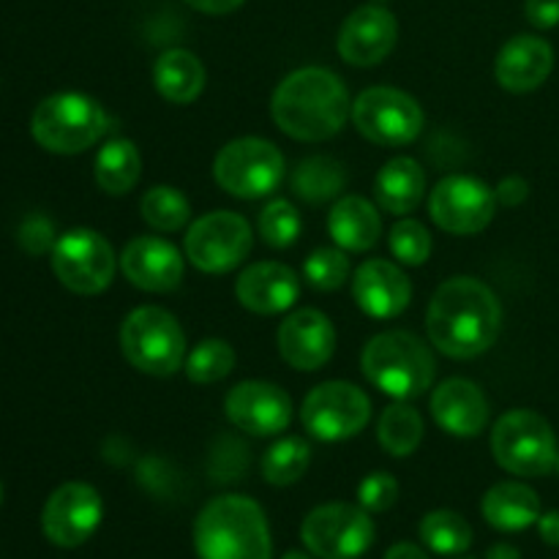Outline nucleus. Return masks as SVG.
Instances as JSON below:
<instances>
[{
  "label": "nucleus",
  "instance_id": "obj_25",
  "mask_svg": "<svg viewBox=\"0 0 559 559\" xmlns=\"http://www.w3.org/2000/svg\"><path fill=\"white\" fill-rule=\"evenodd\" d=\"M426 169L415 158L396 156L377 173L374 200L393 216H407L424 202Z\"/></svg>",
  "mask_w": 559,
  "mask_h": 559
},
{
  "label": "nucleus",
  "instance_id": "obj_24",
  "mask_svg": "<svg viewBox=\"0 0 559 559\" xmlns=\"http://www.w3.org/2000/svg\"><path fill=\"white\" fill-rule=\"evenodd\" d=\"M328 233L344 251H369L382 235V216L366 197H338L328 213Z\"/></svg>",
  "mask_w": 559,
  "mask_h": 559
},
{
  "label": "nucleus",
  "instance_id": "obj_23",
  "mask_svg": "<svg viewBox=\"0 0 559 559\" xmlns=\"http://www.w3.org/2000/svg\"><path fill=\"white\" fill-rule=\"evenodd\" d=\"M489 399L473 380L453 377L431 396V415L437 426L453 437H478L489 424Z\"/></svg>",
  "mask_w": 559,
  "mask_h": 559
},
{
  "label": "nucleus",
  "instance_id": "obj_29",
  "mask_svg": "<svg viewBox=\"0 0 559 559\" xmlns=\"http://www.w3.org/2000/svg\"><path fill=\"white\" fill-rule=\"evenodd\" d=\"M98 189L112 197H123L140 183L142 156L131 140H112L98 151L93 164Z\"/></svg>",
  "mask_w": 559,
  "mask_h": 559
},
{
  "label": "nucleus",
  "instance_id": "obj_32",
  "mask_svg": "<svg viewBox=\"0 0 559 559\" xmlns=\"http://www.w3.org/2000/svg\"><path fill=\"white\" fill-rule=\"evenodd\" d=\"M311 462V445L300 437H284L273 442L262 456V478L271 486H293L306 475Z\"/></svg>",
  "mask_w": 559,
  "mask_h": 559
},
{
  "label": "nucleus",
  "instance_id": "obj_7",
  "mask_svg": "<svg viewBox=\"0 0 559 559\" xmlns=\"http://www.w3.org/2000/svg\"><path fill=\"white\" fill-rule=\"evenodd\" d=\"M491 453L506 473L544 478L557 467V437L549 420L533 409H511L491 429Z\"/></svg>",
  "mask_w": 559,
  "mask_h": 559
},
{
  "label": "nucleus",
  "instance_id": "obj_44",
  "mask_svg": "<svg viewBox=\"0 0 559 559\" xmlns=\"http://www.w3.org/2000/svg\"><path fill=\"white\" fill-rule=\"evenodd\" d=\"M385 559H429V555L415 544H396L385 551Z\"/></svg>",
  "mask_w": 559,
  "mask_h": 559
},
{
  "label": "nucleus",
  "instance_id": "obj_22",
  "mask_svg": "<svg viewBox=\"0 0 559 559\" xmlns=\"http://www.w3.org/2000/svg\"><path fill=\"white\" fill-rule=\"evenodd\" d=\"M240 306L254 314H282L295 306L300 295L298 273L282 262H254L235 282Z\"/></svg>",
  "mask_w": 559,
  "mask_h": 559
},
{
  "label": "nucleus",
  "instance_id": "obj_11",
  "mask_svg": "<svg viewBox=\"0 0 559 559\" xmlns=\"http://www.w3.org/2000/svg\"><path fill=\"white\" fill-rule=\"evenodd\" d=\"M118 265L109 240L96 229H69L52 249L55 276L76 295L104 293L112 284Z\"/></svg>",
  "mask_w": 559,
  "mask_h": 559
},
{
  "label": "nucleus",
  "instance_id": "obj_39",
  "mask_svg": "<svg viewBox=\"0 0 559 559\" xmlns=\"http://www.w3.org/2000/svg\"><path fill=\"white\" fill-rule=\"evenodd\" d=\"M58 238H55V227L47 216L36 213V216H27L20 227V246L27 254L38 257L47 254L55 249Z\"/></svg>",
  "mask_w": 559,
  "mask_h": 559
},
{
  "label": "nucleus",
  "instance_id": "obj_16",
  "mask_svg": "<svg viewBox=\"0 0 559 559\" xmlns=\"http://www.w3.org/2000/svg\"><path fill=\"white\" fill-rule=\"evenodd\" d=\"M224 413L235 429L254 437H276L293 420V399L273 382H238L224 399Z\"/></svg>",
  "mask_w": 559,
  "mask_h": 559
},
{
  "label": "nucleus",
  "instance_id": "obj_40",
  "mask_svg": "<svg viewBox=\"0 0 559 559\" xmlns=\"http://www.w3.org/2000/svg\"><path fill=\"white\" fill-rule=\"evenodd\" d=\"M524 14L533 27L549 31L559 25V0H524Z\"/></svg>",
  "mask_w": 559,
  "mask_h": 559
},
{
  "label": "nucleus",
  "instance_id": "obj_1",
  "mask_svg": "<svg viewBox=\"0 0 559 559\" xmlns=\"http://www.w3.org/2000/svg\"><path fill=\"white\" fill-rule=\"evenodd\" d=\"M502 331V304L489 284L453 276L437 287L426 309V333L435 349L456 360H473L495 347Z\"/></svg>",
  "mask_w": 559,
  "mask_h": 559
},
{
  "label": "nucleus",
  "instance_id": "obj_46",
  "mask_svg": "<svg viewBox=\"0 0 559 559\" xmlns=\"http://www.w3.org/2000/svg\"><path fill=\"white\" fill-rule=\"evenodd\" d=\"M282 559H311V557L304 555V551H287Z\"/></svg>",
  "mask_w": 559,
  "mask_h": 559
},
{
  "label": "nucleus",
  "instance_id": "obj_37",
  "mask_svg": "<svg viewBox=\"0 0 559 559\" xmlns=\"http://www.w3.org/2000/svg\"><path fill=\"white\" fill-rule=\"evenodd\" d=\"M388 243H391L393 257L402 265L418 267L431 257V233L415 218H402V222L393 224Z\"/></svg>",
  "mask_w": 559,
  "mask_h": 559
},
{
  "label": "nucleus",
  "instance_id": "obj_13",
  "mask_svg": "<svg viewBox=\"0 0 559 559\" xmlns=\"http://www.w3.org/2000/svg\"><path fill=\"white\" fill-rule=\"evenodd\" d=\"M300 538L320 559H358L374 544V522L360 506L328 502L304 519Z\"/></svg>",
  "mask_w": 559,
  "mask_h": 559
},
{
  "label": "nucleus",
  "instance_id": "obj_14",
  "mask_svg": "<svg viewBox=\"0 0 559 559\" xmlns=\"http://www.w3.org/2000/svg\"><path fill=\"white\" fill-rule=\"evenodd\" d=\"M495 189L473 175H448L429 194V216L451 235H478L495 222Z\"/></svg>",
  "mask_w": 559,
  "mask_h": 559
},
{
  "label": "nucleus",
  "instance_id": "obj_48",
  "mask_svg": "<svg viewBox=\"0 0 559 559\" xmlns=\"http://www.w3.org/2000/svg\"><path fill=\"white\" fill-rule=\"evenodd\" d=\"M0 500H3V486H0Z\"/></svg>",
  "mask_w": 559,
  "mask_h": 559
},
{
  "label": "nucleus",
  "instance_id": "obj_36",
  "mask_svg": "<svg viewBox=\"0 0 559 559\" xmlns=\"http://www.w3.org/2000/svg\"><path fill=\"white\" fill-rule=\"evenodd\" d=\"M304 278L309 287L320 293H333L344 287L349 278V257L344 249H317L311 251L304 265Z\"/></svg>",
  "mask_w": 559,
  "mask_h": 559
},
{
  "label": "nucleus",
  "instance_id": "obj_45",
  "mask_svg": "<svg viewBox=\"0 0 559 559\" xmlns=\"http://www.w3.org/2000/svg\"><path fill=\"white\" fill-rule=\"evenodd\" d=\"M486 559H522V555H519L516 546L497 544V546H491L489 555H486Z\"/></svg>",
  "mask_w": 559,
  "mask_h": 559
},
{
  "label": "nucleus",
  "instance_id": "obj_12",
  "mask_svg": "<svg viewBox=\"0 0 559 559\" xmlns=\"http://www.w3.org/2000/svg\"><path fill=\"white\" fill-rule=\"evenodd\" d=\"M254 233L240 213L213 211L197 218L186 233V257L202 273H229L251 254Z\"/></svg>",
  "mask_w": 559,
  "mask_h": 559
},
{
  "label": "nucleus",
  "instance_id": "obj_20",
  "mask_svg": "<svg viewBox=\"0 0 559 559\" xmlns=\"http://www.w3.org/2000/svg\"><path fill=\"white\" fill-rule=\"evenodd\" d=\"M353 298L374 320L404 314L413 300V282L391 260H366L353 276Z\"/></svg>",
  "mask_w": 559,
  "mask_h": 559
},
{
  "label": "nucleus",
  "instance_id": "obj_6",
  "mask_svg": "<svg viewBox=\"0 0 559 559\" xmlns=\"http://www.w3.org/2000/svg\"><path fill=\"white\" fill-rule=\"evenodd\" d=\"M120 349L129 366L147 377H173L186 364V333L175 314L140 306L120 325Z\"/></svg>",
  "mask_w": 559,
  "mask_h": 559
},
{
  "label": "nucleus",
  "instance_id": "obj_43",
  "mask_svg": "<svg viewBox=\"0 0 559 559\" xmlns=\"http://www.w3.org/2000/svg\"><path fill=\"white\" fill-rule=\"evenodd\" d=\"M538 533H540V538H544L549 546H559V511L540 513Z\"/></svg>",
  "mask_w": 559,
  "mask_h": 559
},
{
  "label": "nucleus",
  "instance_id": "obj_4",
  "mask_svg": "<svg viewBox=\"0 0 559 559\" xmlns=\"http://www.w3.org/2000/svg\"><path fill=\"white\" fill-rule=\"evenodd\" d=\"M364 377L396 402L420 399L437 377L435 353L409 331H385L369 338L360 353Z\"/></svg>",
  "mask_w": 559,
  "mask_h": 559
},
{
  "label": "nucleus",
  "instance_id": "obj_8",
  "mask_svg": "<svg viewBox=\"0 0 559 559\" xmlns=\"http://www.w3.org/2000/svg\"><path fill=\"white\" fill-rule=\"evenodd\" d=\"M213 178L238 200H262L273 194L284 178V156L271 140L240 136L216 153Z\"/></svg>",
  "mask_w": 559,
  "mask_h": 559
},
{
  "label": "nucleus",
  "instance_id": "obj_9",
  "mask_svg": "<svg viewBox=\"0 0 559 559\" xmlns=\"http://www.w3.org/2000/svg\"><path fill=\"white\" fill-rule=\"evenodd\" d=\"M353 123L369 142L382 147H404L424 131L426 115L409 93L377 85L353 102Z\"/></svg>",
  "mask_w": 559,
  "mask_h": 559
},
{
  "label": "nucleus",
  "instance_id": "obj_10",
  "mask_svg": "<svg viewBox=\"0 0 559 559\" xmlns=\"http://www.w3.org/2000/svg\"><path fill=\"white\" fill-rule=\"evenodd\" d=\"M300 420L314 440L344 442L369 426L371 399L353 382H322L304 399Z\"/></svg>",
  "mask_w": 559,
  "mask_h": 559
},
{
  "label": "nucleus",
  "instance_id": "obj_49",
  "mask_svg": "<svg viewBox=\"0 0 559 559\" xmlns=\"http://www.w3.org/2000/svg\"><path fill=\"white\" fill-rule=\"evenodd\" d=\"M464 559H469V557H464Z\"/></svg>",
  "mask_w": 559,
  "mask_h": 559
},
{
  "label": "nucleus",
  "instance_id": "obj_5",
  "mask_svg": "<svg viewBox=\"0 0 559 559\" xmlns=\"http://www.w3.org/2000/svg\"><path fill=\"white\" fill-rule=\"evenodd\" d=\"M109 129L102 104L85 93H55L36 107L31 118V134L44 151L58 156H76L96 145Z\"/></svg>",
  "mask_w": 559,
  "mask_h": 559
},
{
  "label": "nucleus",
  "instance_id": "obj_3",
  "mask_svg": "<svg viewBox=\"0 0 559 559\" xmlns=\"http://www.w3.org/2000/svg\"><path fill=\"white\" fill-rule=\"evenodd\" d=\"M194 549L200 559H271L265 511L251 497H216L197 516Z\"/></svg>",
  "mask_w": 559,
  "mask_h": 559
},
{
  "label": "nucleus",
  "instance_id": "obj_41",
  "mask_svg": "<svg viewBox=\"0 0 559 559\" xmlns=\"http://www.w3.org/2000/svg\"><path fill=\"white\" fill-rule=\"evenodd\" d=\"M495 194H497V202H500V205L516 207L530 197V183L524 178H519V175H508V178L497 186Z\"/></svg>",
  "mask_w": 559,
  "mask_h": 559
},
{
  "label": "nucleus",
  "instance_id": "obj_34",
  "mask_svg": "<svg viewBox=\"0 0 559 559\" xmlns=\"http://www.w3.org/2000/svg\"><path fill=\"white\" fill-rule=\"evenodd\" d=\"M186 377L197 385H213L235 369V349L224 338H205L186 355Z\"/></svg>",
  "mask_w": 559,
  "mask_h": 559
},
{
  "label": "nucleus",
  "instance_id": "obj_31",
  "mask_svg": "<svg viewBox=\"0 0 559 559\" xmlns=\"http://www.w3.org/2000/svg\"><path fill=\"white\" fill-rule=\"evenodd\" d=\"M420 540L440 557H459L473 546V527L453 511H431L420 522Z\"/></svg>",
  "mask_w": 559,
  "mask_h": 559
},
{
  "label": "nucleus",
  "instance_id": "obj_28",
  "mask_svg": "<svg viewBox=\"0 0 559 559\" xmlns=\"http://www.w3.org/2000/svg\"><path fill=\"white\" fill-rule=\"evenodd\" d=\"M295 197L309 205H322V202L338 200L347 186V173L344 164L333 156H309L293 169L289 175Z\"/></svg>",
  "mask_w": 559,
  "mask_h": 559
},
{
  "label": "nucleus",
  "instance_id": "obj_38",
  "mask_svg": "<svg viewBox=\"0 0 559 559\" xmlns=\"http://www.w3.org/2000/svg\"><path fill=\"white\" fill-rule=\"evenodd\" d=\"M399 500V484L393 475L388 473H371L360 480L358 486V502L364 511L369 513H385L388 508L396 506Z\"/></svg>",
  "mask_w": 559,
  "mask_h": 559
},
{
  "label": "nucleus",
  "instance_id": "obj_21",
  "mask_svg": "<svg viewBox=\"0 0 559 559\" xmlns=\"http://www.w3.org/2000/svg\"><path fill=\"white\" fill-rule=\"evenodd\" d=\"M551 69H555L551 44L540 36H530V33L508 38L495 60L497 82L511 93L538 91L549 80Z\"/></svg>",
  "mask_w": 559,
  "mask_h": 559
},
{
  "label": "nucleus",
  "instance_id": "obj_50",
  "mask_svg": "<svg viewBox=\"0 0 559 559\" xmlns=\"http://www.w3.org/2000/svg\"><path fill=\"white\" fill-rule=\"evenodd\" d=\"M380 3H382V0H380Z\"/></svg>",
  "mask_w": 559,
  "mask_h": 559
},
{
  "label": "nucleus",
  "instance_id": "obj_27",
  "mask_svg": "<svg viewBox=\"0 0 559 559\" xmlns=\"http://www.w3.org/2000/svg\"><path fill=\"white\" fill-rule=\"evenodd\" d=\"M205 66L189 49H167L153 63V85L169 104H194L205 91Z\"/></svg>",
  "mask_w": 559,
  "mask_h": 559
},
{
  "label": "nucleus",
  "instance_id": "obj_33",
  "mask_svg": "<svg viewBox=\"0 0 559 559\" xmlns=\"http://www.w3.org/2000/svg\"><path fill=\"white\" fill-rule=\"evenodd\" d=\"M140 211L142 218L156 233H178V229H183L189 224L191 202L180 189H173V186H153L142 197Z\"/></svg>",
  "mask_w": 559,
  "mask_h": 559
},
{
  "label": "nucleus",
  "instance_id": "obj_47",
  "mask_svg": "<svg viewBox=\"0 0 559 559\" xmlns=\"http://www.w3.org/2000/svg\"><path fill=\"white\" fill-rule=\"evenodd\" d=\"M555 469L559 473V453H557V467H555Z\"/></svg>",
  "mask_w": 559,
  "mask_h": 559
},
{
  "label": "nucleus",
  "instance_id": "obj_18",
  "mask_svg": "<svg viewBox=\"0 0 559 559\" xmlns=\"http://www.w3.org/2000/svg\"><path fill=\"white\" fill-rule=\"evenodd\" d=\"M123 276L142 293H173L180 287L186 262L169 240L156 235H140L129 240L118 257Z\"/></svg>",
  "mask_w": 559,
  "mask_h": 559
},
{
  "label": "nucleus",
  "instance_id": "obj_15",
  "mask_svg": "<svg viewBox=\"0 0 559 559\" xmlns=\"http://www.w3.org/2000/svg\"><path fill=\"white\" fill-rule=\"evenodd\" d=\"M102 516V495L91 484L71 480L49 495L41 511V530L49 544L60 546V549H76L93 538Z\"/></svg>",
  "mask_w": 559,
  "mask_h": 559
},
{
  "label": "nucleus",
  "instance_id": "obj_19",
  "mask_svg": "<svg viewBox=\"0 0 559 559\" xmlns=\"http://www.w3.org/2000/svg\"><path fill=\"white\" fill-rule=\"evenodd\" d=\"M278 353L295 371H317L336 353L333 322L317 309H298L278 325Z\"/></svg>",
  "mask_w": 559,
  "mask_h": 559
},
{
  "label": "nucleus",
  "instance_id": "obj_2",
  "mask_svg": "<svg viewBox=\"0 0 559 559\" xmlns=\"http://www.w3.org/2000/svg\"><path fill=\"white\" fill-rule=\"evenodd\" d=\"M273 123L298 142H325L347 126L353 102L342 76L306 66L278 82L271 98Z\"/></svg>",
  "mask_w": 559,
  "mask_h": 559
},
{
  "label": "nucleus",
  "instance_id": "obj_26",
  "mask_svg": "<svg viewBox=\"0 0 559 559\" xmlns=\"http://www.w3.org/2000/svg\"><path fill=\"white\" fill-rule=\"evenodd\" d=\"M484 519L500 533H522L540 519V497L519 480H502L484 497Z\"/></svg>",
  "mask_w": 559,
  "mask_h": 559
},
{
  "label": "nucleus",
  "instance_id": "obj_42",
  "mask_svg": "<svg viewBox=\"0 0 559 559\" xmlns=\"http://www.w3.org/2000/svg\"><path fill=\"white\" fill-rule=\"evenodd\" d=\"M194 11H202V14H213V16H222L229 14V11L240 9L246 0H186Z\"/></svg>",
  "mask_w": 559,
  "mask_h": 559
},
{
  "label": "nucleus",
  "instance_id": "obj_17",
  "mask_svg": "<svg viewBox=\"0 0 559 559\" xmlns=\"http://www.w3.org/2000/svg\"><path fill=\"white\" fill-rule=\"evenodd\" d=\"M396 38L399 22L385 5H360L344 20L336 47L344 63L369 69L393 52Z\"/></svg>",
  "mask_w": 559,
  "mask_h": 559
},
{
  "label": "nucleus",
  "instance_id": "obj_30",
  "mask_svg": "<svg viewBox=\"0 0 559 559\" xmlns=\"http://www.w3.org/2000/svg\"><path fill=\"white\" fill-rule=\"evenodd\" d=\"M424 418L415 407L399 402L391 404L385 413L380 415V424H377V440H380L382 451L391 453L396 459H407L418 451V445L424 442Z\"/></svg>",
  "mask_w": 559,
  "mask_h": 559
},
{
  "label": "nucleus",
  "instance_id": "obj_35",
  "mask_svg": "<svg viewBox=\"0 0 559 559\" xmlns=\"http://www.w3.org/2000/svg\"><path fill=\"white\" fill-rule=\"evenodd\" d=\"M300 213L293 202L273 200L260 213V238L271 249H289L300 238Z\"/></svg>",
  "mask_w": 559,
  "mask_h": 559
}]
</instances>
